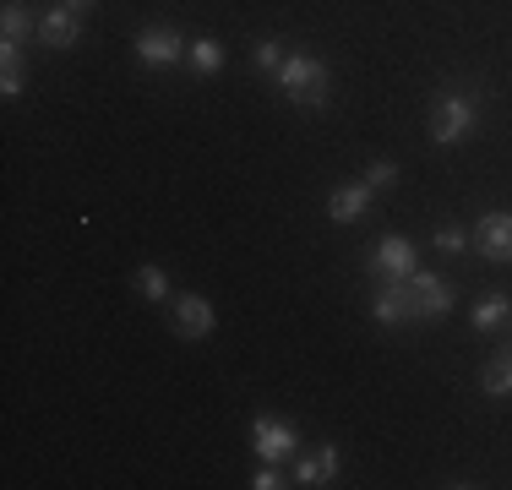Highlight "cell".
<instances>
[{
	"mask_svg": "<svg viewBox=\"0 0 512 490\" xmlns=\"http://www.w3.org/2000/svg\"><path fill=\"white\" fill-rule=\"evenodd\" d=\"M474 251L491 262H512V213H485L474 224Z\"/></svg>",
	"mask_w": 512,
	"mask_h": 490,
	"instance_id": "52a82bcc",
	"label": "cell"
},
{
	"mask_svg": "<svg viewBox=\"0 0 512 490\" xmlns=\"http://www.w3.org/2000/svg\"><path fill=\"white\" fill-rule=\"evenodd\" d=\"M0 93H6V98L22 93V55H17V44H0Z\"/></svg>",
	"mask_w": 512,
	"mask_h": 490,
	"instance_id": "2e32d148",
	"label": "cell"
},
{
	"mask_svg": "<svg viewBox=\"0 0 512 490\" xmlns=\"http://www.w3.org/2000/svg\"><path fill=\"white\" fill-rule=\"evenodd\" d=\"M180 49H186V39H180L175 28H158V22H153V28L137 33V60H142V66H175Z\"/></svg>",
	"mask_w": 512,
	"mask_h": 490,
	"instance_id": "ba28073f",
	"label": "cell"
},
{
	"mask_svg": "<svg viewBox=\"0 0 512 490\" xmlns=\"http://www.w3.org/2000/svg\"><path fill=\"white\" fill-rule=\"evenodd\" d=\"M507 316H512V300H507V294H485V300L474 305V327H480V333H496Z\"/></svg>",
	"mask_w": 512,
	"mask_h": 490,
	"instance_id": "9a60e30c",
	"label": "cell"
},
{
	"mask_svg": "<svg viewBox=\"0 0 512 490\" xmlns=\"http://www.w3.org/2000/svg\"><path fill=\"white\" fill-rule=\"evenodd\" d=\"M60 6H71V11H88V6H93V0H60Z\"/></svg>",
	"mask_w": 512,
	"mask_h": 490,
	"instance_id": "603a6c76",
	"label": "cell"
},
{
	"mask_svg": "<svg viewBox=\"0 0 512 490\" xmlns=\"http://www.w3.org/2000/svg\"><path fill=\"white\" fill-rule=\"evenodd\" d=\"M480 387H485V398H512V349H502L491 365H485Z\"/></svg>",
	"mask_w": 512,
	"mask_h": 490,
	"instance_id": "4fadbf2b",
	"label": "cell"
},
{
	"mask_svg": "<svg viewBox=\"0 0 512 490\" xmlns=\"http://www.w3.org/2000/svg\"><path fill=\"white\" fill-rule=\"evenodd\" d=\"M333 474H338V447H322V452H311V458L295 469V480L300 485H327Z\"/></svg>",
	"mask_w": 512,
	"mask_h": 490,
	"instance_id": "7c38bea8",
	"label": "cell"
},
{
	"mask_svg": "<svg viewBox=\"0 0 512 490\" xmlns=\"http://www.w3.org/2000/svg\"><path fill=\"white\" fill-rule=\"evenodd\" d=\"M251 447L262 452L267 463L289 458V452H295V425L273 420V414H256V420H251Z\"/></svg>",
	"mask_w": 512,
	"mask_h": 490,
	"instance_id": "5b68a950",
	"label": "cell"
},
{
	"mask_svg": "<svg viewBox=\"0 0 512 490\" xmlns=\"http://www.w3.org/2000/svg\"><path fill=\"white\" fill-rule=\"evenodd\" d=\"M137 289L148 294V300H169V294H175V289H169V273H164V267H142V273H137Z\"/></svg>",
	"mask_w": 512,
	"mask_h": 490,
	"instance_id": "ac0fdd59",
	"label": "cell"
},
{
	"mask_svg": "<svg viewBox=\"0 0 512 490\" xmlns=\"http://www.w3.org/2000/svg\"><path fill=\"white\" fill-rule=\"evenodd\" d=\"M39 39L50 44V49H71V44H82V11H71V6H55V11H44V22H39Z\"/></svg>",
	"mask_w": 512,
	"mask_h": 490,
	"instance_id": "9c48e42d",
	"label": "cell"
},
{
	"mask_svg": "<svg viewBox=\"0 0 512 490\" xmlns=\"http://www.w3.org/2000/svg\"><path fill=\"white\" fill-rule=\"evenodd\" d=\"M398 289H404V311L409 316H447L453 311V289H447V278H436V273H409V278H398Z\"/></svg>",
	"mask_w": 512,
	"mask_h": 490,
	"instance_id": "3957f363",
	"label": "cell"
},
{
	"mask_svg": "<svg viewBox=\"0 0 512 490\" xmlns=\"http://www.w3.org/2000/svg\"><path fill=\"white\" fill-rule=\"evenodd\" d=\"M278 88H284L289 104L322 109V104H327V88H333V77H327V66H322L316 55H284V66H278Z\"/></svg>",
	"mask_w": 512,
	"mask_h": 490,
	"instance_id": "6da1fadb",
	"label": "cell"
},
{
	"mask_svg": "<svg viewBox=\"0 0 512 490\" xmlns=\"http://www.w3.org/2000/svg\"><path fill=\"white\" fill-rule=\"evenodd\" d=\"M256 490H278V485H284V474H278L273 469V463H267V469H256V480H251Z\"/></svg>",
	"mask_w": 512,
	"mask_h": 490,
	"instance_id": "7402d4cb",
	"label": "cell"
},
{
	"mask_svg": "<svg viewBox=\"0 0 512 490\" xmlns=\"http://www.w3.org/2000/svg\"><path fill=\"white\" fill-rule=\"evenodd\" d=\"M393 180H398V164H393V158H376V164L365 169V186H371V191H387Z\"/></svg>",
	"mask_w": 512,
	"mask_h": 490,
	"instance_id": "d6986e66",
	"label": "cell"
},
{
	"mask_svg": "<svg viewBox=\"0 0 512 490\" xmlns=\"http://www.w3.org/2000/svg\"><path fill=\"white\" fill-rule=\"evenodd\" d=\"M371 316L382 327H398V322H409V311H404V289H398V278L387 289H376V300H371Z\"/></svg>",
	"mask_w": 512,
	"mask_h": 490,
	"instance_id": "8fae6325",
	"label": "cell"
},
{
	"mask_svg": "<svg viewBox=\"0 0 512 490\" xmlns=\"http://www.w3.org/2000/svg\"><path fill=\"white\" fill-rule=\"evenodd\" d=\"M414 262H420V251H414V240H404V235H382V240L371 245V273L409 278Z\"/></svg>",
	"mask_w": 512,
	"mask_h": 490,
	"instance_id": "277c9868",
	"label": "cell"
},
{
	"mask_svg": "<svg viewBox=\"0 0 512 490\" xmlns=\"http://www.w3.org/2000/svg\"><path fill=\"white\" fill-rule=\"evenodd\" d=\"M365 207H371V186H338L333 196H327V213H333L338 224H355V218H365Z\"/></svg>",
	"mask_w": 512,
	"mask_h": 490,
	"instance_id": "30bf717a",
	"label": "cell"
},
{
	"mask_svg": "<svg viewBox=\"0 0 512 490\" xmlns=\"http://www.w3.org/2000/svg\"><path fill=\"white\" fill-rule=\"evenodd\" d=\"M186 55H191V66H197L202 77H213V71L224 66V49H218V39H197V44H186Z\"/></svg>",
	"mask_w": 512,
	"mask_h": 490,
	"instance_id": "e0dca14e",
	"label": "cell"
},
{
	"mask_svg": "<svg viewBox=\"0 0 512 490\" xmlns=\"http://www.w3.org/2000/svg\"><path fill=\"white\" fill-rule=\"evenodd\" d=\"M28 28H33L28 6H22V0H6V11H0V44H22Z\"/></svg>",
	"mask_w": 512,
	"mask_h": 490,
	"instance_id": "5bb4252c",
	"label": "cell"
},
{
	"mask_svg": "<svg viewBox=\"0 0 512 490\" xmlns=\"http://www.w3.org/2000/svg\"><path fill=\"white\" fill-rule=\"evenodd\" d=\"M474 120H480L474 93H447V98H436V109H431V142H436V147H458V142L474 131Z\"/></svg>",
	"mask_w": 512,
	"mask_h": 490,
	"instance_id": "7a4b0ae2",
	"label": "cell"
},
{
	"mask_svg": "<svg viewBox=\"0 0 512 490\" xmlns=\"http://www.w3.org/2000/svg\"><path fill=\"white\" fill-rule=\"evenodd\" d=\"M169 316H175V333L180 338H207L218 327L213 305L202 300V294H175V305H169Z\"/></svg>",
	"mask_w": 512,
	"mask_h": 490,
	"instance_id": "8992f818",
	"label": "cell"
},
{
	"mask_svg": "<svg viewBox=\"0 0 512 490\" xmlns=\"http://www.w3.org/2000/svg\"><path fill=\"white\" fill-rule=\"evenodd\" d=\"M256 60H262L267 71H278V66H284V39H262V44H256Z\"/></svg>",
	"mask_w": 512,
	"mask_h": 490,
	"instance_id": "44dd1931",
	"label": "cell"
},
{
	"mask_svg": "<svg viewBox=\"0 0 512 490\" xmlns=\"http://www.w3.org/2000/svg\"><path fill=\"white\" fill-rule=\"evenodd\" d=\"M463 245H469V235H463L458 224H442V229H436V251L453 256V251H463Z\"/></svg>",
	"mask_w": 512,
	"mask_h": 490,
	"instance_id": "ffe728a7",
	"label": "cell"
}]
</instances>
